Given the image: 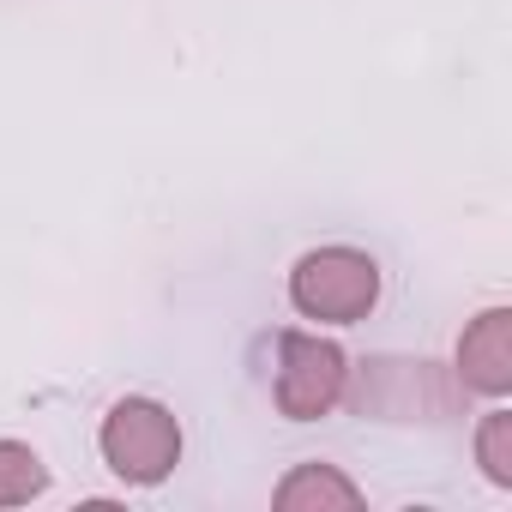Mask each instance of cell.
Returning <instances> with one entry per match:
<instances>
[{
    "label": "cell",
    "instance_id": "5",
    "mask_svg": "<svg viewBox=\"0 0 512 512\" xmlns=\"http://www.w3.org/2000/svg\"><path fill=\"white\" fill-rule=\"evenodd\" d=\"M362 494H356V482H344L332 464H302L296 476H284V488H278V506L284 512H302V506H338V512H350Z\"/></svg>",
    "mask_w": 512,
    "mask_h": 512
},
{
    "label": "cell",
    "instance_id": "3",
    "mask_svg": "<svg viewBox=\"0 0 512 512\" xmlns=\"http://www.w3.org/2000/svg\"><path fill=\"white\" fill-rule=\"evenodd\" d=\"M344 350L326 344V338H308V332H284L278 338V410L290 422H314L326 416L338 398H344Z\"/></svg>",
    "mask_w": 512,
    "mask_h": 512
},
{
    "label": "cell",
    "instance_id": "6",
    "mask_svg": "<svg viewBox=\"0 0 512 512\" xmlns=\"http://www.w3.org/2000/svg\"><path fill=\"white\" fill-rule=\"evenodd\" d=\"M43 488H49L43 458L31 446H19V440H0V506H25Z\"/></svg>",
    "mask_w": 512,
    "mask_h": 512
},
{
    "label": "cell",
    "instance_id": "1",
    "mask_svg": "<svg viewBox=\"0 0 512 512\" xmlns=\"http://www.w3.org/2000/svg\"><path fill=\"white\" fill-rule=\"evenodd\" d=\"M290 296L308 320H332V326H356L368 320V308L380 302V266L356 247H320L296 266Z\"/></svg>",
    "mask_w": 512,
    "mask_h": 512
},
{
    "label": "cell",
    "instance_id": "7",
    "mask_svg": "<svg viewBox=\"0 0 512 512\" xmlns=\"http://www.w3.org/2000/svg\"><path fill=\"white\" fill-rule=\"evenodd\" d=\"M476 452H482V470L506 488V482H512V416H506V410H494V416L482 422Z\"/></svg>",
    "mask_w": 512,
    "mask_h": 512
},
{
    "label": "cell",
    "instance_id": "2",
    "mask_svg": "<svg viewBox=\"0 0 512 512\" xmlns=\"http://www.w3.org/2000/svg\"><path fill=\"white\" fill-rule=\"evenodd\" d=\"M103 458L127 482H163L181 458V428L163 404L151 398H121L103 416Z\"/></svg>",
    "mask_w": 512,
    "mask_h": 512
},
{
    "label": "cell",
    "instance_id": "4",
    "mask_svg": "<svg viewBox=\"0 0 512 512\" xmlns=\"http://www.w3.org/2000/svg\"><path fill=\"white\" fill-rule=\"evenodd\" d=\"M458 374H464V386H476V392H488V398H500V392L512 386V314H506V308H488V314L464 332V344H458Z\"/></svg>",
    "mask_w": 512,
    "mask_h": 512
}]
</instances>
